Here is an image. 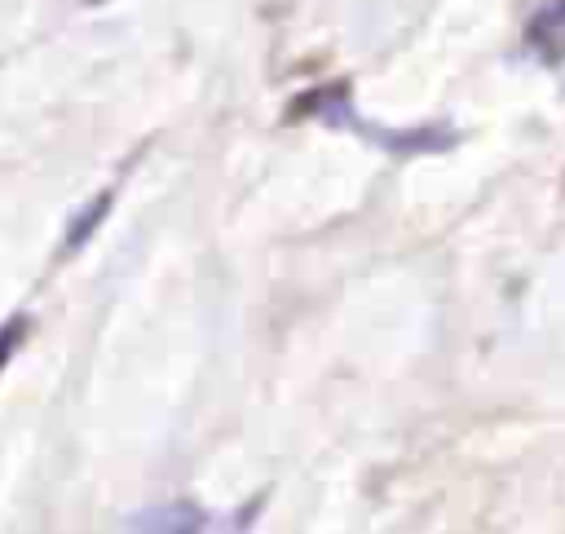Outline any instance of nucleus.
I'll list each match as a JSON object with an SVG mask.
<instances>
[{"label": "nucleus", "instance_id": "nucleus-5", "mask_svg": "<svg viewBox=\"0 0 565 534\" xmlns=\"http://www.w3.org/2000/svg\"><path fill=\"white\" fill-rule=\"evenodd\" d=\"M22 335H26V322H22V318H13V322L0 327V371H4V362L13 357V349L22 344Z\"/></svg>", "mask_w": 565, "mask_h": 534}, {"label": "nucleus", "instance_id": "nucleus-4", "mask_svg": "<svg viewBox=\"0 0 565 534\" xmlns=\"http://www.w3.org/2000/svg\"><path fill=\"white\" fill-rule=\"evenodd\" d=\"M106 207H110V199H106V194H102V199H93V203H88V212H79V216H75V225L66 229V247H79V243L93 234V225L106 216Z\"/></svg>", "mask_w": 565, "mask_h": 534}, {"label": "nucleus", "instance_id": "nucleus-3", "mask_svg": "<svg viewBox=\"0 0 565 534\" xmlns=\"http://www.w3.org/2000/svg\"><path fill=\"white\" fill-rule=\"evenodd\" d=\"M221 516L203 512V508H190V503H168V508H150V512H137L128 525L132 530H207L216 525Z\"/></svg>", "mask_w": 565, "mask_h": 534}, {"label": "nucleus", "instance_id": "nucleus-1", "mask_svg": "<svg viewBox=\"0 0 565 534\" xmlns=\"http://www.w3.org/2000/svg\"><path fill=\"white\" fill-rule=\"evenodd\" d=\"M305 110H309L313 119H322V124H331V128H349V132H358V137H366V141H375V146H384V150H393V154H437V150H450V146H455V132H450V128H406V132H397V128L366 124V119L353 110V97H349L340 84L309 93V97H305Z\"/></svg>", "mask_w": 565, "mask_h": 534}, {"label": "nucleus", "instance_id": "nucleus-2", "mask_svg": "<svg viewBox=\"0 0 565 534\" xmlns=\"http://www.w3.org/2000/svg\"><path fill=\"white\" fill-rule=\"evenodd\" d=\"M525 44L534 57L543 62H561L565 57V0H547L530 13L525 22Z\"/></svg>", "mask_w": 565, "mask_h": 534}]
</instances>
